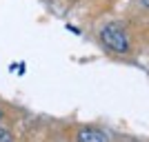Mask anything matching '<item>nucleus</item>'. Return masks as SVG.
<instances>
[{"instance_id":"obj_2","label":"nucleus","mask_w":149,"mask_h":142,"mask_svg":"<svg viewBox=\"0 0 149 142\" xmlns=\"http://www.w3.org/2000/svg\"><path fill=\"white\" fill-rule=\"evenodd\" d=\"M78 142H109L105 131L93 129V127H82L78 131Z\"/></svg>"},{"instance_id":"obj_3","label":"nucleus","mask_w":149,"mask_h":142,"mask_svg":"<svg viewBox=\"0 0 149 142\" xmlns=\"http://www.w3.org/2000/svg\"><path fill=\"white\" fill-rule=\"evenodd\" d=\"M0 142H13V136L7 129H2V127H0Z\"/></svg>"},{"instance_id":"obj_5","label":"nucleus","mask_w":149,"mask_h":142,"mask_svg":"<svg viewBox=\"0 0 149 142\" xmlns=\"http://www.w3.org/2000/svg\"><path fill=\"white\" fill-rule=\"evenodd\" d=\"M0 118H2V111H0Z\"/></svg>"},{"instance_id":"obj_4","label":"nucleus","mask_w":149,"mask_h":142,"mask_svg":"<svg viewBox=\"0 0 149 142\" xmlns=\"http://www.w3.org/2000/svg\"><path fill=\"white\" fill-rule=\"evenodd\" d=\"M143 5H145V7H149V0H143Z\"/></svg>"},{"instance_id":"obj_1","label":"nucleus","mask_w":149,"mask_h":142,"mask_svg":"<svg viewBox=\"0 0 149 142\" xmlns=\"http://www.w3.org/2000/svg\"><path fill=\"white\" fill-rule=\"evenodd\" d=\"M100 40L105 42L107 49L116 51V53H127V49H129L127 33H125V29H120L118 25H105L102 31H100Z\"/></svg>"}]
</instances>
